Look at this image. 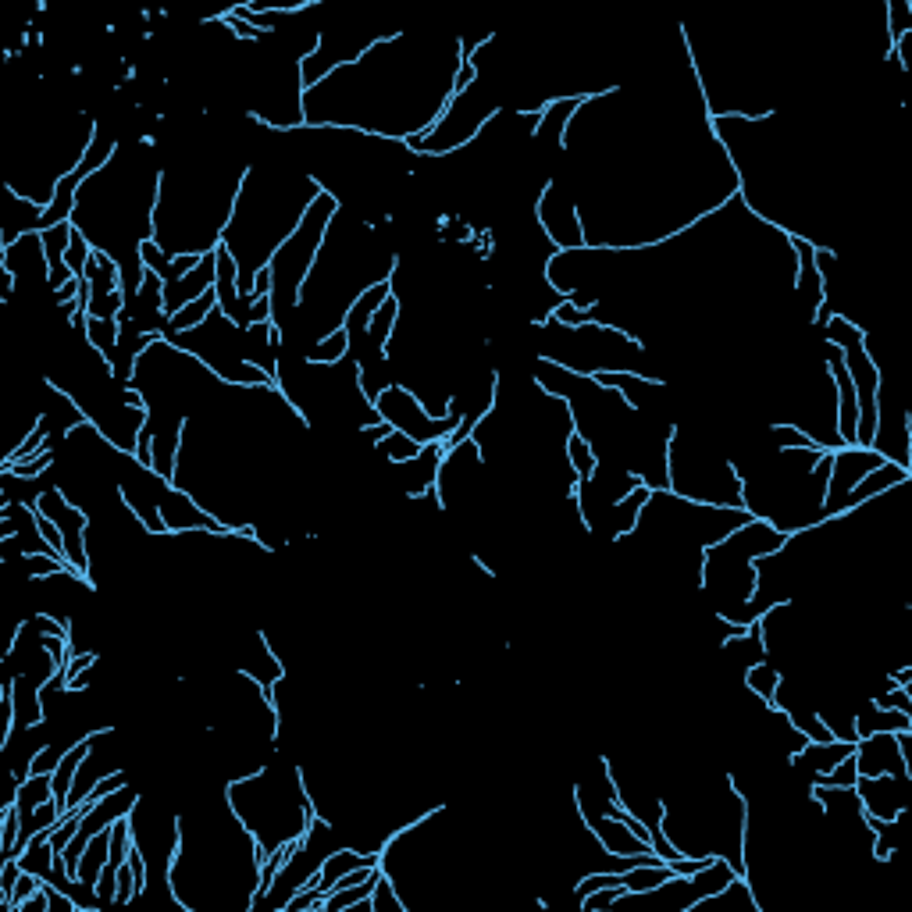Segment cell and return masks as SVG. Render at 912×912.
I'll return each instance as SVG.
<instances>
[{"label":"cell","instance_id":"1","mask_svg":"<svg viewBox=\"0 0 912 912\" xmlns=\"http://www.w3.org/2000/svg\"><path fill=\"white\" fill-rule=\"evenodd\" d=\"M745 688H749L766 709H774L777 688H781V670H777L770 660H756L752 667H745Z\"/></svg>","mask_w":912,"mask_h":912}]
</instances>
